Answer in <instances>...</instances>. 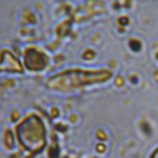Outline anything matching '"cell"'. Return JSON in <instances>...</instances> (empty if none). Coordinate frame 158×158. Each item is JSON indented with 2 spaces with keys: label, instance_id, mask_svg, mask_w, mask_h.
<instances>
[{
  "label": "cell",
  "instance_id": "6da1fadb",
  "mask_svg": "<svg viewBox=\"0 0 158 158\" xmlns=\"http://www.w3.org/2000/svg\"><path fill=\"white\" fill-rule=\"evenodd\" d=\"M151 158H158V149L154 152Z\"/></svg>",
  "mask_w": 158,
  "mask_h": 158
}]
</instances>
